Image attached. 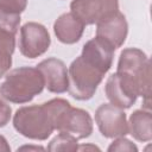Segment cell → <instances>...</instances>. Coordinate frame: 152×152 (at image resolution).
<instances>
[{
	"label": "cell",
	"mask_w": 152,
	"mask_h": 152,
	"mask_svg": "<svg viewBox=\"0 0 152 152\" xmlns=\"http://www.w3.org/2000/svg\"><path fill=\"white\" fill-rule=\"evenodd\" d=\"M44 78L37 68L21 66L6 74L0 95L12 103H27L44 89Z\"/></svg>",
	"instance_id": "1"
},
{
	"label": "cell",
	"mask_w": 152,
	"mask_h": 152,
	"mask_svg": "<svg viewBox=\"0 0 152 152\" xmlns=\"http://www.w3.org/2000/svg\"><path fill=\"white\" fill-rule=\"evenodd\" d=\"M116 72L133 80L138 87L139 96H142L145 109L150 110L151 95V62L147 55L137 48L124 49L120 53Z\"/></svg>",
	"instance_id": "2"
},
{
	"label": "cell",
	"mask_w": 152,
	"mask_h": 152,
	"mask_svg": "<svg viewBox=\"0 0 152 152\" xmlns=\"http://www.w3.org/2000/svg\"><path fill=\"white\" fill-rule=\"evenodd\" d=\"M104 75L82 56H78L68 69V91L76 100H89L94 96Z\"/></svg>",
	"instance_id": "3"
},
{
	"label": "cell",
	"mask_w": 152,
	"mask_h": 152,
	"mask_svg": "<svg viewBox=\"0 0 152 152\" xmlns=\"http://www.w3.org/2000/svg\"><path fill=\"white\" fill-rule=\"evenodd\" d=\"M13 126L23 137L33 140H46L55 131L44 104L24 106L17 109L13 116Z\"/></svg>",
	"instance_id": "4"
},
{
	"label": "cell",
	"mask_w": 152,
	"mask_h": 152,
	"mask_svg": "<svg viewBox=\"0 0 152 152\" xmlns=\"http://www.w3.org/2000/svg\"><path fill=\"white\" fill-rule=\"evenodd\" d=\"M51 44V38L48 28L34 21L24 24L20 27L19 50L26 58H37L44 55Z\"/></svg>",
	"instance_id": "5"
},
{
	"label": "cell",
	"mask_w": 152,
	"mask_h": 152,
	"mask_svg": "<svg viewBox=\"0 0 152 152\" xmlns=\"http://www.w3.org/2000/svg\"><path fill=\"white\" fill-rule=\"evenodd\" d=\"M95 122L104 138L113 139L128 134V124L124 109L112 103H103L96 109Z\"/></svg>",
	"instance_id": "6"
},
{
	"label": "cell",
	"mask_w": 152,
	"mask_h": 152,
	"mask_svg": "<svg viewBox=\"0 0 152 152\" xmlns=\"http://www.w3.org/2000/svg\"><path fill=\"white\" fill-rule=\"evenodd\" d=\"M70 10L84 25H94L119 11V0H72Z\"/></svg>",
	"instance_id": "7"
},
{
	"label": "cell",
	"mask_w": 152,
	"mask_h": 152,
	"mask_svg": "<svg viewBox=\"0 0 152 152\" xmlns=\"http://www.w3.org/2000/svg\"><path fill=\"white\" fill-rule=\"evenodd\" d=\"M104 91L110 103L121 109L131 108L139 96L135 82L119 72L112 74L108 77Z\"/></svg>",
	"instance_id": "8"
},
{
	"label": "cell",
	"mask_w": 152,
	"mask_h": 152,
	"mask_svg": "<svg viewBox=\"0 0 152 152\" xmlns=\"http://www.w3.org/2000/svg\"><path fill=\"white\" fill-rule=\"evenodd\" d=\"M55 129L71 134L77 140L86 139L93 133V119L87 110L71 107L70 104L61 114Z\"/></svg>",
	"instance_id": "9"
},
{
	"label": "cell",
	"mask_w": 152,
	"mask_h": 152,
	"mask_svg": "<svg viewBox=\"0 0 152 152\" xmlns=\"http://www.w3.org/2000/svg\"><path fill=\"white\" fill-rule=\"evenodd\" d=\"M37 69L42 72L45 88L50 93L62 94L68 91V69L63 61L50 57L42 61Z\"/></svg>",
	"instance_id": "10"
},
{
	"label": "cell",
	"mask_w": 152,
	"mask_h": 152,
	"mask_svg": "<svg viewBox=\"0 0 152 152\" xmlns=\"http://www.w3.org/2000/svg\"><path fill=\"white\" fill-rule=\"evenodd\" d=\"M128 33V24L126 17L116 11L112 15L102 19L96 24V37L108 42L114 49L124 45Z\"/></svg>",
	"instance_id": "11"
},
{
	"label": "cell",
	"mask_w": 152,
	"mask_h": 152,
	"mask_svg": "<svg viewBox=\"0 0 152 152\" xmlns=\"http://www.w3.org/2000/svg\"><path fill=\"white\" fill-rule=\"evenodd\" d=\"M115 49L104 39L95 37L88 40L82 49L81 56L103 74H107L113 64Z\"/></svg>",
	"instance_id": "12"
},
{
	"label": "cell",
	"mask_w": 152,
	"mask_h": 152,
	"mask_svg": "<svg viewBox=\"0 0 152 152\" xmlns=\"http://www.w3.org/2000/svg\"><path fill=\"white\" fill-rule=\"evenodd\" d=\"M84 24L71 12L59 15L53 24V32L57 39L63 44L77 43L84 31Z\"/></svg>",
	"instance_id": "13"
},
{
	"label": "cell",
	"mask_w": 152,
	"mask_h": 152,
	"mask_svg": "<svg viewBox=\"0 0 152 152\" xmlns=\"http://www.w3.org/2000/svg\"><path fill=\"white\" fill-rule=\"evenodd\" d=\"M128 133L138 141L147 142L152 139V115L147 109L134 110L128 120Z\"/></svg>",
	"instance_id": "14"
},
{
	"label": "cell",
	"mask_w": 152,
	"mask_h": 152,
	"mask_svg": "<svg viewBox=\"0 0 152 152\" xmlns=\"http://www.w3.org/2000/svg\"><path fill=\"white\" fill-rule=\"evenodd\" d=\"M15 48V34L0 30V78L12 65V55Z\"/></svg>",
	"instance_id": "15"
},
{
	"label": "cell",
	"mask_w": 152,
	"mask_h": 152,
	"mask_svg": "<svg viewBox=\"0 0 152 152\" xmlns=\"http://www.w3.org/2000/svg\"><path fill=\"white\" fill-rule=\"evenodd\" d=\"M78 148V142L75 137L68 133L59 132L48 145V151L51 152H58V151H68V152H75Z\"/></svg>",
	"instance_id": "16"
},
{
	"label": "cell",
	"mask_w": 152,
	"mask_h": 152,
	"mask_svg": "<svg viewBox=\"0 0 152 152\" xmlns=\"http://www.w3.org/2000/svg\"><path fill=\"white\" fill-rule=\"evenodd\" d=\"M20 25V14H12L0 8V30L17 34Z\"/></svg>",
	"instance_id": "17"
},
{
	"label": "cell",
	"mask_w": 152,
	"mask_h": 152,
	"mask_svg": "<svg viewBox=\"0 0 152 152\" xmlns=\"http://www.w3.org/2000/svg\"><path fill=\"white\" fill-rule=\"evenodd\" d=\"M27 0H0V8L12 14H20L25 11Z\"/></svg>",
	"instance_id": "18"
},
{
	"label": "cell",
	"mask_w": 152,
	"mask_h": 152,
	"mask_svg": "<svg viewBox=\"0 0 152 152\" xmlns=\"http://www.w3.org/2000/svg\"><path fill=\"white\" fill-rule=\"evenodd\" d=\"M115 140L108 146V151L113 152V151H127V152H137L138 147L135 144H133L129 139L125 138V137H118L114 138Z\"/></svg>",
	"instance_id": "19"
},
{
	"label": "cell",
	"mask_w": 152,
	"mask_h": 152,
	"mask_svg": "<svg viewBox=\"0 0 152 152\" xmlns=\"http://www.w3.org/2000/svg\"><path fill=\"white\" fill-rule=\"evenodd\" d=\"M12 109L10 104H7L1 97H0V127H5L11 119Z\"/></svg>",
	"instance_id": "20"
},
{
	"label": "cell",
	"mask_w": 152,
	"mask_h": 152,
	"mask_svg": "<svg viewBox=\"0 0 152 152\" xmlns=\"http://www.w3.org/2000/svg\"><path fill=\"white\" fill-rule=\"evenodd\" d=\"M0 151H4V152H10L11 151V147H10L6 138L1 134H0Z\"/></svg>",
	"instance_id": "21"
},
{
	"label": "cell",
	"mask_w": 152,
	"mask_h": 152,
	"mask_svg": "<svg viewBox=\"0 0 152 152\" xmlns=\"http://www.w3.org/2000/svg\"><path fill=\"white\" fill-rule=\"evenodd\" d=\"M88 151V150H91V151H95V150H97V151H100V148L97 147V146H95V145H82V146H78V148H77V151Z\"/></svg>",
	"instance_id": "22"
},
{
	"label": "cell",
	"mask_w": 152,
	"mask_h": 152,
	"mask_svg": "<svg viewBox=\"0 0 152 152\" xmlns=\"http://www.w3.org/2000/svg\"><path fill=\"white\" fill-rule=\"evenodd\" d=\"M24 150H28V151H31V150H34V151L40 150V151H43L44 147H42V146H21V147L18 148V151H24Z\"/></svg>",
	"instance_id": "23"
}]
</instances>
